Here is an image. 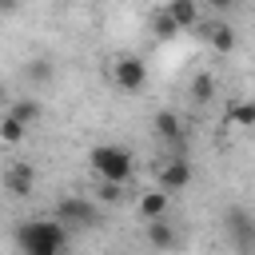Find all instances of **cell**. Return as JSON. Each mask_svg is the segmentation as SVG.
<instances>
[{"label":"cell","mask_w":255,"mask_h":255,"mask_svg":"<svg viewBox=\"0 0 255 255\" xmlns=\"http://www.w3.org/2000/svg\"><path fill=\"white\" fill-rule=\"evenodd\" d=\"M20 255H64L68 251V227L60 219H24L16 227Z\"/></svg>","instance_id":"cell-1"},{"label":"cell","mask_w":255,"mask_h":255,"mask_svg":"<svg viewBox=\"0 0 255 255\" xmlns=\"http://www.w3.org/2000/svg\"><path fill=\"white\" fill-rule=\"evenodd\" d=\"M88 163H92V171L100 175V179H108V183H128L131 179V151L128 147H120V143H96L92 151H88Z\"/></svg>","instance_id":"cell-2"},{"label":"cell","mask_w":255,"mask_h":255,"mask_svg":"<svg viewBox=\"0 0 255 255\" xmlns=\"http://www.w3.org/2000/svg\"><path fill=\"white\" fill-rule=\"evenodd\" d=\"M223 231L239 255H255V215L247 207H227L223 211Z\"/></svg>","instance_id":"cell-3"},{"label":"cell","mask_w":255,"mask_h":255,"mask_svg":"<svg viewBox=\"0 0 255 255\" xmlns=\"http://www.w3.org/2000/svg\"><path fill=\"white\" fill-rule=\"evenodd\" d=\"M56 219H60L64 227H96V223H100V211H96V203L84 199V195H64V199L56 203Z\"/></svg>","instance_id":"cell-4"},{"label":"cell","mask_w":255,"mask_h":255,"mask_svg":"<svg viewBox=\"0 0 255 255\" xmlns=\"http://www.w3.org/2000/svg\"><path fill=\"white\" fill-rule=\"evenodd\" d=\"M191 159L187 155H167V159H159L155 163V179H159V187L171 195V191H183L187 183H191Z\"/></svg>","instance_id":"cell-5"},{"label":"cell","mask_w":255,"mask_h":255,"mask_svg":"<svg viewBox=\"0 0 255 255\" xmlns=\"http://www.w3.org/2000/svg\"><path fill=\"white\" fill-rule=\"evenodd\" d=\"M112 80H116L120 92H139V88L147 84V64H143L139 56H120V60L112 64Z\"/></svg>","instance_id":"cell-6"},{"label":"cell","mask_w":255,"mask_h":255,"mask_svg":"<svg viewBox=\"0 0 255 255\" xmlns=\"http://www.w3.org/2000/svg\"><path fill=\"white\" fill-rule=\"evenodd\" d=\"M143 235H147V243H151L159 255H167V251L179 247V231L167 223V215H159V219H143Z\"/></svg>","instance_id":"cell-7"},{"label":"cell","mask_w":255,"mask_h":255,"mask_svg":"<svg viewBox=\"0 0 255 255\" xmlns=\"http://www.w3.org/2000/svg\"><path fill=\"white\" fill-rule=\"evenodd\" d=\"M32 187H36V167H32V163H12V167L4 171V191H8L12 199H28Z\"/></svg>","instance_id":"cell-8"},{"label":"cell","mask_w":255,"mask_h":255,"mask_svg":"<svg viewBox=\"0 0 255 255\" xmlns=\"http://www.w3.org/2000/svg\"><path fill=\"white\" fill-rule=\"evenodd\" d=\"M199 36H203V40L211 44V52H219V56H227V52L235 48V28H231L227 20H211V24H203Z\"/></svg>","instance_id":"cell-9"},{"label":"cell","mask_w":255,"mask_h":255,"mask_svg":"<svg viewBox=\"0 0 255 255\" xmlns=\"http://www.w3.org/2000/svg\"><path fill=\"white\" fill-rule=\"evenodd\" d=\"M163 8H167V16L179 24V32L199 28V0H167Z\"/></svg>","instance_id":"cell-10"},{"label":"cell","mask_w":255,"mask_h":255,"mask_svg":"<svg viewBox=\"0 0 255 255\" xmlns=\"http://www.w3.org/2000/svg\"><path fill=\"white\" fill-rule=\"evenodd\" d=\"M151 124H155V135H159V139H167V143H175V147L183 143V120H179L175 112L163 108V112H155Z\"/></svg>","instance_id":"cell-11"},{"label":"cell","mask_w":255,"mask_h":255,"mask_svg":"<svg viewBox=\"0 0 255 255\" xmlns=\"http://www.w3.org/2000/svg\"><path fill=\"white\" fill-rule=\"evenodd\" d=\"M167 203H171V195H167L163 187L143 191V195H139V219H159V215H167Z\"/></svg>","instance_id":"cell-12"},{"label":"cell","mask_w":255,"mask_h":255,"mask_svg":"<svg viewBox=\"0 0 255 255\" xmlns=\"http://www.w3.org/2000/svg\"><path fill=\"white\" fill-rule=\"evenodd\" d=\"M227 128H255V100H231L227 104Z\"/></svg>","instance_id":"cell-13"},{"label":"cell","mask_w":255,"mask_h":255,"mask_svg":"<svg viewBox=\"0 0 255 255\" xmlns=\"http://www.w3.org/2000/svg\"><path fill=\"white\" fill-rule=\"evenodd\" d=\"M8 116H16L24 128H32V124L40 120V100H32V96H24V100H8Z\"/></svg>","instance_id":"cell-14"},{"label":"cell","mask_w":255,"mask_h":255,"mask_svg":"<svg viewBox=\"0 0 255 255\" xmlns=\"http://www.w3.org/2000/svg\"><path fill=\"white\" fill-rule=\"evenodd\" d=\"M24 135H28V128L16 120V116H0V143H8V147H16V143H24Z\"/></svg>","instance_id":"cell-15"},{"label":"cell","mask_w":255,"mask_h":255,"mask_svg":"<svg viewBox=\"0 0 255 255\" xmlns=\"http://www.w3.org/2000/svg\"><path fill=\"white\" fill-rule=\"evenodd\" d=\"M191 100H195V104H211V100H215V76H211V72H199V76L191 80Z\"/></svg>","instance_id":"cell-16"},{"label":"cell","mask_w":255,"mask_h":255,"mask_svg":"<svg viewBox=\"0 0 255 255\" xmlns=\"http://www.w3.org/2000/svg\"><path fill=\"white\" fill-rule=\"evenodd\" d=\"M151 32H155L159 40H171V36H179V24L167 16V8H159V12L151 16Z\"/></svg>","instance_id":"cell-17"},{"label":"cell","mask_w":255,"mask_h":255,"mask_svg":"<svg viewBox=\"0 0 255 255\" xmlns=\"http://www.w3.org/2000/svg\"><path fill=\"white\" fill-rule=\"evenodd\" d=\"M100 203H120L124 199V183H108V179H100Z\"/></svg>","instance_id":"cell-18"},{"label":"cell","mask_w":255,"mask_h":255,"mask_svg":"<svg viewBox=\"0 0 255 255\" xmlns=\"http://www.w3.org/2000/svg\"><path fill=\"white\" fill-rule=\"evenodd\" d=\"M28 76H32V80H52V64H48V60H32V64H28Z\"/></svg>","instance_id":"cell-19"},{"label":"cell","mask_w":255,"mask_h":255,"mask_svg":"<svg viewBox=\"0 0 255 255\" xmlns=\"http://www.w3.org/2000/svg\"><path fill=\"white\" fill-rule=\"evenodd\" d=\"M207 4H211L215 12H231V8H235V0H207Z\"/></svg>","instance_id":"cell-20"},{"label":"cell","mask_w":255,"mask_h":255,"mask_svg":"<svg viewBox=\"0 0 255 255\" xmlns=\"http://www.w3.org/2000/svg\"><path fill=\"white\" fill-rule=\"evenodd\" d=\"M0 108H8V88L0 84Z\"/></svg>","instance_id":"cell-21"},{"label":"cell","mask_w":255,"mask_h":255,"mask_svg":"<svg viewBox=\"0 0 255 255\" xmlns=\"http://www.w3.org/2000/svg\"><path fill=\"white\" fill-rule=\"evenodd\" d=\"M88 4H104V0H88Z\"/></svg>","instance_id":"cell-22"}]
</instances>
